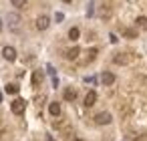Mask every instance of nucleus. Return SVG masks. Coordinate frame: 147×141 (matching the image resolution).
Instances as JSON below:
<instances>
[{
	"label": "nucleus",
	"instance_id": "9b49d317",
	"mask_svg": "<svg viewBox=\"0 0 147 141\" xmlns=\"http://www.w3.org/2000/svg\"><path fill=\"white\" fill-rule=\"evenodd\" d=\"M49 111H51L53 117H59V115H61V105H59V103H51V105H49Z\"/></svg>",
	"mask_w": 147,
	"mask_h": 141
},
{
	"label": "nucleus",
	"instance_id": "f257e3e1",
	"mask_svg": "<svg viewBox=\"0 0 147 141\" xmlns=\"http://www.w3.org/2000/svg\"><path fill=\"white\" fill-rule=\"evenodd\" d=\"M111 119H113V117H111V113H107V111H103V113H97V115H95V123H97V125H109V123H111Z\"/></svg>",
	"mask_w": 147,
	"mask_h": 141
},
{
	"label": "nucleus",
	"instance_id": "aec40b11",
	"mask_svg": "<svg viewBox=\"0 0 147 141\" xmlns=\"http://www.w3.org/2000/svg\"><path fill=\"white\" fill-rule=\"evenodd\" d=\"M0 103H2V93H0Z\"/></svg>",
	"mask_w": 147,
	"mask_h": 141
},
{
	"label": "nucleus",
	"instance_id": "a211bd4d",
	"mask_svg": "<svg viewBox=\"0 0 147 141\" xmlns=\"http://www.w3.org/2000/svg\"><path fill=\"white\" fill-rule=\"evenodd\" d=\"M87 55H89V57H87V63H91V61L95 59V55H97V49H91V51H89Z\"/></svg>",
	"mask_w": 147,
	"mask_h": 141
},
{
	"label": "nucleus",
	"instance_id": "5701e85b",
	"mask_svg": "<svg viewBox=\"0 0 147 141\" xmlns=\"http://www.w3.org/2000/svg\"><path fill=\"white\" fill-rule=\"evenodd\" d=\"M0 28H2V24H0Z\"/></svg>",
	"mask_w": 147,
	"mask_h": 141
},
{
	"label": "nucleus",
	"instance_id": "2eb2a0df",
	"mask_svg": "<svg viewBox=\"0 0 147 141\" xmlns=\"http://www.w3.org/2000/svg\"><path fill=\"white\" fill-rule=\"evenodd\" d=\"M79 34H81V30H79L77 26H73V28L69 30V38H71V40H77V38H79Z\"/></svg>",
	"mask_w": 147,
	"mask_h": 141
},
{
	"label": "nucleus",
	"instance_id": "6ab92c4d",
	"mask_svg": "<svg viewBox=\"0 0 147 141\" xmlns=\"http://www.w3.org/2000/svg\"><path fill=\"white\" fill-rule=\"evenodd\" d=\"M139 141H147V137H141V139H139Z\"/></svg>",
	"mask_w": 147,
	"mask_h": 141
},
{
	"label": "nucleus",
	"instance_id": "dca6fc26",
	"mask_svg": "<svg viewBox=\"0 0 147 141\" xmlns=\"http://www.w3.org/2000/svg\"><path fill=\"white\" fill-rule=\"evenodd\" d=\"M6 93H10V95H16V93H18V85H14V83L6 85Z\"/></svg>",
	"mask_w": 147,
	"mask_h": 141
},
{
	"label": "nucleus",
	"instance_id": "f8f14e48",
	"mask_svg": "<svg viewBox=\"0 0 147 141\" xmlns=\"http://www.w3.org/2000/svg\"><path fill=\"white\" fill-rule=\"evenodd\" d=\"M135 24H137V28H141V30H147V16H137Z\"/></svg>",
	"mask_w": 147,
	"mask_h": 141
},
{
	"label": "nucleus",
	"instance_id": "39448f33",
	"mask_svg": "<svg viewBox=\"0 0 147 141\" xmlns=\"http://www.w3.org/2000/svg\"><path fill=\"white\" fill-rule=\"evenodd\" d=\"M2 57L6 61H16V49L14 47H4L2 49Z\"/></svg>",
	"mask_w": 147,
	"mask_h": 141
},
{
	"label": "nucleus",
	"instance_id": "6e6552de",
	"mask_svg": "<svg viewBox=\"0 0 147 141\" xmlns=\"http://www.w3.org/2000/svg\"><path fill=\"white\" fill-rule=\"evenodd\" d=\"M95 103H97V93L95 91H89L85 95V107H93Z\"/></svg>",
	"mask_w": 147,
	"mask_h": 141
},
{
	"label": "nucleus",
	"instance_id": "9d476101",
	"mask_svg": "<svg viewBox=\"0 0 147 141\" xmlns=\"http://www.w3.org/2000/svg\"><path fill=\"white\" fill-rule=\"evenodd\" d=\"M65 99H67V101H75V99H77V89L67 87V89H65Z\"/></svg>",
	"mask_w": 147,
	"mask_h": 141
},
{
	"label": "nucleus",
	"instance_id": "423d86ee",
	"mask_svg": "<svg viewBox=\"0 0 147 141\" xmlns=\"http://www.w3.org/2000/svg\"><path fill=\"white\" fill-rule=\"evenodd\" d=\"M18 24H20V16H18V14H14V12H12V14H8V26H10L12 30H16V28H18Z\"/></svg>",
	"mask_w": 147,
	"mask_h": 141
},
{
	"label": "nucleus",
	"instance_id": "20e7f679",
	"mask_svg": "<svg viewBox=\"0 0 147 141\" xmlns=\"http://www.w3.org/2000/svg\"><path fill=\"white\" fill-rule=\"evenodd\" d=\"M49 26H51V18H49V16L42 14V16L36 18V28H38V30H47Z\"/></svg>",
	"mask_w": 147,
	"mask_h": 141
},
{
	"label": "nucleus",
	"instance_id": "f3484780",
	"mask_svg": "<svg viewBox=\"0 0 147 141\" xmlns=\"http://www.w3.org/2000/svg\"><path fill=\"white\" fill-rule=\"evenodd\" d=\"M12 2V6H16V8H24L26 6V0H10Z\"/></svg>",
	"mask_w": 147,
	"mask_h": 141
},
{
	"label": "nucleus",
	"instance_id": "0eeeda50",
	"mask_svg": "<svg viewBox=\"0 0 147 141\" xmlns=\"http://www.w3.org/2000/svg\"><path fill=\"white\" fill-rule=\"evenodd\" d=\"M101 83H103V85H107V87H109V85H113V83H115V75H113V73H109V71H105V73L101 75Z\"/></svg>",
	"mask_w": 147,
	"mask_h": 141
},
{
	"label": "nucleus",
	"instance_id": "7ed1b4c3",
	"mask_svg": "<svg viewBox=\"0 0 147 141\" xmlns=\"http://www.w3.org/2000/svg\"><path fill=\"white\" fill-rule=\"evenodd\" d=\"M113 63H115V65H129V63H131V55H127V53H119V55L113 57Z\"/></svg>",
	"mask_w": 147,
	"mask_h": 141
},
{
	"label": "nucleus",
	"instance_id": "ddd939ff",
	"mask_svg": "<svg viewBox=\"0 0 147 141\" xmlns=\"http://www.w3.org/2000/svg\"><path fill=\"white\" fill-rule=\"evenodd\" d=\"M40 83H42V73H40V71H34V73H32V85L38 87Z\"/></svg>",
	"mask_w": 147,
	"mask_h": 141
},
{
	"label": "nucleus",
	"instance_id": "1a4fd4ad",
	"mask_svg": "<svg viewBox=\"0 0 147 141\" xmlns=\"http://www.w3.org/2000/svg\"><path fill=\"white\" fill-rule=\"evenodd\" d=\"M79 55H81V49H79V47H73V49H69V51H67V55H65V57H67L69 61H75Z\"/></svg>",
	"mask_w": 147,
	"mask_h": 141
},
{
	"label": "nucleus",
	"instance_id": "412c9836",
	"mask_svg": "<svg viewBox=\"0 0 147 141\" xmlns=\"http://www.w3.org/2000/svg\"><path fill=\"white\" fill-rule=\"evenodd\" d=\"M71 141H81V139H71Z\"/></svg>",
	"mask_w": 147,
	"mask_h": 141
},
{
	"label": "nucleus",
	"instance_id": "f03ea898",
	"mask_svg": "<svg viewBox=\"0 0 147 141\" xmlns=\"http://www.w3.org/2000/svg\"><path fill=\"white\" fill-rule=\"evenodd\" d=\"M24 107H26V103H24L22 99H14L12 105H10L12 113H16V115H22V113H24Z\"/></svg>",
	"mask_w": 147,
	"mask_h": 141
},
{
	"label": "nucleus",
	"instance_id": "4be33fe9",
	"mask_svg": "<svg viewBox=\"0 0 147 141\" xmlns=\"http://www.w3.org/2000/svg\"><path fill=\"white\" fill-rule=\"evenodd\" d=\"M63 2H71V0H63Z\"/></svg>",
	"mask_w": 147,
	"mask_h": 141
},
{
	"label": "nucleus",
	"instance_id": "4468645a",
	"mask_svg": "<svg viewBox=\"0 0 147 141\" xmlns=\"http://www.w3.org/2000/svg\"><path fill=\"white\" fill-rule=\"evenodd\" d=\"M123 36H127V38H137V30H135V28H123Z\"/></svg>",
	"mask_w": 147,
	"mask_h": 141
}]
</instances>
